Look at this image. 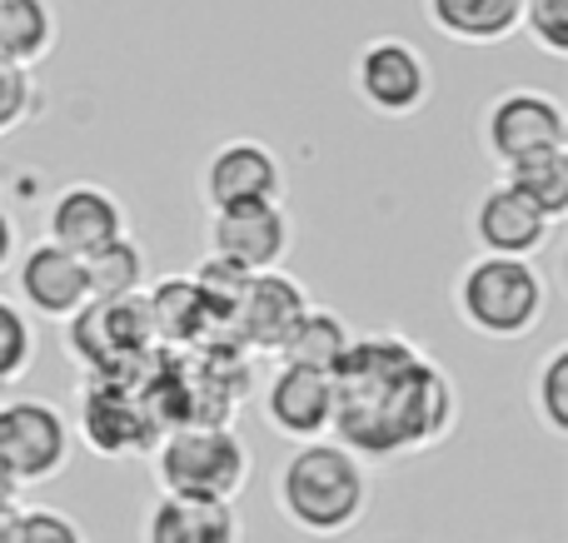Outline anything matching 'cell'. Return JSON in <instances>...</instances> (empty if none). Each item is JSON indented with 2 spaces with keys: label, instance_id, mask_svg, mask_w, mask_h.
<instances>
[{
  "label": "cell",
  "instance_id": "obj_1",
  "mask_svg": "<svg viewBox=\"0 0 568 543\" xmlns=\"http://www.w3.org/2000/svg\"><path fill=\"white\" fill-rule=\"evenodd\" d=\"M459 419L454 379L434 359L414 355L404 375L369 395H339L334 389V424L329 434L359 459H399L434 449Z\"/></svg>",
  "mask_w": 568,
  "mask_h": 543
},
{
  "label": "cell",
  "instance_id": "obj_2",
  "mask_svg": "<svg viewBox=\"0 0 568 543\" xmlns=\"http://www.w3.org/2000/svg\"><path fill=\"white\" fill-rule=\"evenodd\" d=\"M369 499L374 484L364 459L329 434L294 444L275 474V509L310 539H344L369 514Z\"/></svg>",
  "mask_w": 568,
  "mask_h": 543
},
{
  "label": "cell",
  "instance_id": "obj_3",
  "mask_svg": "<svg viewBox=\"0 0 568 543\" xmlns=\"http://www.w3.org/2000/svg\"><path fill=\"white\" fill-rule=\"evenodd\" d=\"M454 309L484 339H524L539 329L544 309H549V279L539 275L534 259L479 255L474 265H464Z\"/></svg>",
  "mask_w": 568,
  "mask_h": 543
},
{
  "label": "cell",
  "instance_id": "obj_4",
  "mask_svg": "<svg viewBox=\"0 0 568 543\" xmlns=\"http://www.w3.org/2000/svg\"><path fill=\"white\" fill-rule=\"evenodd\" d=\"M150 459H155V479L165 494L230 499V504L240 499V489L250 484V469H255L245 439L230 424H175L160 434Z\"/></svg>",
  "mask_w": 568,
  "mask_h": 543
},
{
  "label": "cell",
  "instance_id": "obj_5",
  "mask_svg": "<svg viewBox=\"0 0 568 543\" xmlns=\"http://www.w3.org/2000/svg\"><path fill=\"white\" fill-rule=\"evenodd\" d=\"M150 345H155V325H150L145 295L85 299V305L70 315V355H75L90 375L135 379V369L155 365Z\"/></svg>",
  "mask_w": 568,
  "mask_h": 543
},
{
  "label": "cell",
  "instance_id": "obj_6",
  "mask_svg": "<svg viewBox=\"0 0 568 543\" xmlns=\"http://www.w3.org/2000/svg\"><path fill=\"white\" fill-rule=\"evenodd\" d=\"M160 419L150 409L140 379L90 375L80 385V439L100 459H140L160 444Z\"/></svg>",
  "mask_w": 568,
  "mask_h": 543
},
{
  "label": "cell",
  "instance_id": "obj_7",
  "mask_svg": "<svg viewBox=\"0 0 568 543\" xmlns=\"http://www.w3.org/2000/svg\"><path fill=\"white\" fill-rule=\"evenodd\" d=\"M70 449H75V429L50 399H6L0 404V459L20 484H50L65 474Z\"/></svg>",
  "mask_w": 568,
  "mask_h": 543
},
{
  "label": "cell",
  "instance_id": "obj_8",
  "mask_svg": "<svg viewBox=\"0 0 568 543\" xmlns=\"http://www.w3.org/2000/svg\"><path fill=\"white\" fill-rule=\"evenodd\" d=\"M210 255L240 265L245 275L284 265L294 245V225L284 199H250V205H225L210 209Z\"/></svg>",
  "mask_w": 568,
  "mask_h": 543
},
{
  "label": "cell",
  "instance_id": "obj_9",
  "mask_svg": "<svg viewBox=\"0 0 568 543\" xmlns=\"http://www.w3.org/2000/svg\"><path fill=\"white\" fill-rule=\"evenodd\" d=\"M429 85L434 80H429L424 55L399 35L369 40L359 50V60H354V90H359V100L374 115H389V120L414 115L429 100Z\"/></svg>",
  "mask_w": 568,
  "mask_h": 543
},
{
  "label": "cell",
  "instance_id": "obj_10",
  "mask_svg": "<svg viewBox=\"0 0 568 543\" xmlns=\"http://www.w3.org/2000/svg\"><path fill=\"white\" fill-rule=\"evenodd\" d=\"M554 145H568V115L549 90H504L484 110V150L499 165Z\"/></svg>",
  "mask_w": 568,
  "mask_h": 543
},
{
  "label": "cell",
  "instance_id": "obj_11",
  "mask_svg": "<svg viewBox=\"0 0 568 543\" xmlns=\"http://www.w3.org/2000/svg\"><path fill=\"white\" fill-rule=\"evenodd\" d=\"M16 289H20V305H26L30 315L70 319L90 299L85 255L55 245V239H40V245H30L16 255Z\"/></svg>",
  "mask_w": 568,
  "mask_h": 543
},
{
  "label": "cell",
  "instance_id": "obj_12",
  "mask_svg": "<svg viewBox=\"0 0 568 543\" xmlns=\"http://www.w3.org/2000/svg\"><path fill=\"white\" fill-rule=\"evenodd\" d=\"M304 309H310V295H304V285L275 265V269H260V275H250V285H245V295H240L230 325L240 329V345H245V349L280 355V345L290 339V329L304 319Z\"/></svg>",
  "mask_w": 568,
  "mask_h": 543
},
{
  "label": "cell",
  "instance_id": "obj_13",
  "mask_svg": "<svg viewBox=\"0 0 568 543\" xmlns=\"http://www.w3.org/2000/svg\"><path fill=\"white\" fill-rule=\"evenodd\" d=\"M284 170L275 150L260 140H225L200 170V195L210 209L225 205H250V199H280Z\"/></svg>",
  "mask_w": 568,
  "mask_h": 543
},
{
  "label": "cell",
  "instance_id": "obj_14",
  "mask_svg": "<svg viewBox=\"0 0 568 543\" xmlns=\"http://www.w3.org/2000/svg\"><path fill=\"white\" fill-rule=\"evenodd\" d=\"M265 419L280 439L304 444V439L329 434L334 424V375L304 365H280L265 385Z\"/></svg>",
  "mask_w": 568,
  "mask_h": 543
},
{
  "label": "cell",
  "instance_id": "obj_15",
  "mask_svg": "<svg viewBox=\"0 0 568 543\" xmlns=\"http://www.w3.org/2000/svg\"><path fill=\"white\" fill-rule=\"evenodd\" d=\"M554 235V219L544 209H534L509 180L489 185L474 205V239L484 255H519L534 259Z\"/></svg>",
  "mask_w": 568,
  "mask_h": 543
},
{
  "label": "cell",
  "instance_id": "obj_16",
  "mask_svg": "<svg viewBox=\"0 0 568 543\" xmlns=\"http://www.w3.org/2000/svg\"><path fill=\"white\" fill-rule=\"evenodd\" d=\"M120 235H125V205L100 185H65L45 209V239L75 255H90Z\"/></svg>",
  "mask_w": 568,
  "mask_h": 543
},
{
  "label": "cell",
  "instance_id": "obj_17",
  "mask_svg": "<svg viewBox=\"0 0 568 543\" xmlns=\"http://www.w3.org/2000/svg\"><path fill=\"white\" fill-rule=\"evenodd\" d=\"M145 543H240V514L230 499L160 494L145 514Z\"/></svg>",
  "mask_w": 568,
  "mask_h": 543
},
{
  "label": "cell",
  "instance_id": "obj_18",
  "mask_svg": "<svg viewBox=\"0 0 568 543\" xmlns=\"http://www.w3.org/2000/svg\"><path fill=\"white\" fill-rule=\"evenodd\" d=\"M429 25L459 45H499L519 30L524 0H424Z\"/></svg>",
  "mask_w": 568,
  "mask_h": 543
},
{
  "label": "cell",
  "instance_id": "obj_19",
  "mask_svg": "<svg viewBox=\"0 0 568 543\" xmlns=\"http://www.w3.org/2000/svg\"><path fill=\"white\" fill-rule=\"evenodd\" d=\"M55 50V6L50 0H0V60L40 65Z\"/></svg>",
  "mask_w": 568,
  "mask_h": 543
},
{
  "label": "cell",
  "instance_id": "obj_20",
  "mask_svg": "<svg viewBox=\"0 0 568 543\" xmlns=\"http://www.w3.org/2000/svg\"><path fill=\"white\" fill-rule=\"evenodd\" d=\"M145 309H150V325H155V339H165V345H170V339H175V345L200 339L210 325H215L205 295H200V285L190 275L160 279V285L145 295Z\"/></svg>",
  "mask_w": 568,
  "mask_h": 543
},
{
  "label": "cell",
  "instance_id": "obj_21",
  "mask_svg": "<svg viewBox=\"0 0 568 543\" xmlns=\"http://www.w3.org/2000/svg\"><path fill=\"white\" fill-rule=\"evenodd\" d=\"M354 329L344 315H334V309H304V319L290 329V339L280 345V359L284 365H304V369H324V375H334L344 359V349H349Z\"/></svg>",
  "mask_w": 568,
  "mask_h": 543
},
{
  "label": "cell",
  "instance_id": "obj_22",
  "mask_svg": "<svg viewBox=\"0 0 568 543\" xmlns=\"http://www.w3.org/2000/svg\"><path fill=\"white\" fill-rule=\"evenodd\" d=\"M504 180H509L534 209H544L554 225L568 215V145L534 150V155H524V160H509Z\"/></svg>",
  "mask_w": 568,
  "mask_h": 543
},
{
  "label": "cell",
  "instance_id": "obj_23",
  "mask_svg": "<svg viewBox=\"0 0 568 543\" xmlns=\"http://www.w3.org/2000/svg\"><path fill=\"white\" fill-rule=\"evenodd\" d=\"M85 285H90V299H120L145 289V249H140V239H130V229L120 239H110V245L90 249Z\"/></svg>",
  "mask_w": 568,
  "mask_h": 543
},
{
  "label": "cell",
  "instance_id": "obj_24",
  "mask_svg": "<svg viewBox=\"0 0 568 543\" xmlns=\"http://www.w3.org/2000/svg\"><path fill=\"white\" fill-rule=\"evenodd\" d=\"M36 365V325L26 319V309L0 299V389L26 379V369Z\"/></svg>",
  "mask_w": 568,
  "mask_h": 543
},
{
  "label": "cell",
  "instance_id": "obj_25",
  "mask_svg": "<svg viewBox=\"0 0 568 543\" xmlns=\"http://www.w3.org/2000/svg\"><path fill=\"white\" fill-rule=\"evenodd\" d=\"M534 404L549 434H568V345L549 349V359L539 365V385H534Z\"/></svg>",
  "mask_w": 568,
  "mask_h": 543
},
{
  "label": "cell",
  "instance_id": "obj_26",
  "mask_svg": "<svg viewBox=\"0 0 568 543\" xmlns=\"http://www.w3.org/2000/svg\"><path fill=\"white\" fill-rule=\"evenodd\" d=\"M200 285V295H205V305H210V315L215 319H225L230 325V315H235V305H240V295H245V285H250V275L240 265H230V259H220V255H205V265L190 275Z\"/></svg>",
  "mask_w": 568,
  "mask_h": 543
},
{
  "label": "cell",
  "instance_id": "obj_27",
  "mask_svg": "<svg viewBox=\"0 0 568 543\" xmlns=\"http://www.w3.org/2000/svg\"><path fill=\"white\" fill-rule=\"evenodd\" d=\"M519 25H529V40L544 55H568V0H524Z\"/></svg>",
  "mask_w": 568,
  "mask_h": 543
},
{
  "label": "cell",
  "instance_id": "obj_28",
  "mask_svg": "<svg viewBox=\"0 0 568 543\" xmlns=\"http://www.w3.org/2000/svg\"><path fill=\"white\" fill-rule=\"evenodd\" d=\"M36 110V80H30V65H10L0 60V140L10 130H20Z\"/></svg>",
  "mask_w": 568,
  "mask_h": 543
},
{
  "label": "cell",
  "instance_id": "obj_29",
  "mask_svg": "<svg viewBox=\"0 0 568 543\" xmlns=\"http://www.w3.org/2000/svg\"><path fill=\"white\" fill-rule=\"evenodd\" d=\"M20 543H85V529L60 509H20Z\"/></svg>",
  "mask_w": 568,
  "mask_h": 543
},
{
  "label": "cell",
  "instance_id": "obj_30",
  "mask_svg": "<svg viewBox=\"0 0 568 543\" xmlns=\"http://www.w3.org/2000/svg\"><path fill=\"white\" fill-rule=\"evenodd\" d=\"M16 255H20V229L10 219V209H0V275L16 265Z\"/></svg>",
  "mask_w": 568,
  "mask_h": 543
},
{
  "label": "cell",
  "instance_id": "obj_31",
  "mask_svg": "<svg viewBox=\"0 0 568 543\" xmlns=\"http://www.w3.org/2000/svg\"><path fill=\"white\" fill-rule=\"evenodd\" d=\"M0 543H20V504H0Z\"/></svg>",
  "mask_w": 568,
  "mask_h": 543
},
{
  "label": "cell",
  "instance_id": "obj_32",
  "mask_svg": "<svg viewBox=\"0 0 568 543\" xmlns=\"http://www.w3.org/2000/svg\"><path fill=\"white\" fill-rule=\"evenodd\" d=\"M20 489H26V484H20V479L10 474V464L0 459V504H20Z\"/></svg>",
  "mask_w": 568,
  "mask_h": 543
}]
</instances>
